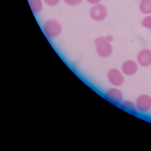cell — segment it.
I'll use <instances>...</instances> for the list:
<instances>
[{"label": "cell", "mask_w": 151, "mask_h": 151, "mask_svg": "<svg viewBox=\"0 0 151 151\" xmlns=\"http://www.w3.org/2000/svg\"><path fill=\"white\" fill-rule=\"evenodd\" d=\"M62 25L55 19H50L44 22L42 31L46 37L49 40L59 37L62 32Z\"/></svg>", "instance_id": "6da1fadb"}, {"label": "cell", "mask_w": 151, "mask_h": 151, "mask_svg": "<svg viewBox=\"0 0 151 151\" xmlns=\"http://www.w3.org/2000/svg\"><path fill=\"white\" fill-rule=\"evenodd\" d=\"M96 47V52L99 56L102 58H108L113 52V47L106 37L97 38L94 41Z\"/></svg>", "instance_id": "7a4b0ae2"}, {"label": "cell", "mask_w": 151, "mask_h": 151, "mask_svg": "<svg viewBox=\"0 0 151 151\" xmlns=\"http://www.w3.org/2000/svg\"><path fill=\"white\" fill-rule=\"evenodd\" d=\"M104 99L114 106L119 107L123 101V93L117 87H111L107 89L103 93Z\"/></svg>", "instance_id": "3957f363"}, {"label": "cell", "mask_w": 151, "mask_h": 151, "mask_svg": "<svg viewBox=\"0 0 151 151\" xmlns=\"http://www.w3.org/2000/svg\"><path fill=\"white\" fill-rule=\"evenodd\" d=\"M125 76L121 69L117 68L109 69L106 73V78L109 83L114 87L122 86L125 82Z\"/></svg>", "instance_id": "277c9868"}, {"label": "cell", "mask_w": 151, "mask_h": 151, "mask_svg": "<svg viewBox=\"0 0 151 151\" xmlns=\"http://www.w3.org/2000/svg\"><path fill=\"white\" fill-rule=\"evenodd\" d=\"M135 102L139 113L145 114L151 110V96L149 94H140L137 97Z\"/></svg>", "instance_id": "5b68a950"}, {"label": "cell", "mask_w": 151, "mask_h": 151, "mask_svg": "<svg viewBox=\"0 0 151 151\" xmlns=\"http://www.w3.org/2000/svg\"><path fill=\"white\" fill-rule=\"evenodd\" d=\"M90 17L92 19L97 22H101L107 15V9L106 6L101 4L93 5L89 12Z\"/></svg>", "instance_id": "8992f818"}, {"label": "cell", "mask_w": 151, "mask_h": 151, "mask_svg": "<svg viewBox=\"0 0 151 151\" xmlns=\"http://www.w3.org/2000/svg\"><path fill=\"white\" fill-rule=\"evenodd\" d=\"M139 66L137 62L132 60H128L123 63L121 70L126 76H132L137 73Z\"/></svg>", "instance_id": "52a82bcc"}, {"label": "cell", "mask_w": 151, "mask_h": 151, "mask_svg": "<svg viewBox=\"0 0 151 151\" xmlns=\"http://www.w3.org/2000/svg\"><path fill=\"white\" fill-rule=\"evenodd\" d=\"M137 63L142 68H147L151 65V50L147 48L142 49L138 54Z\"/></svg>", "instance_id": "ba28073f"}, {"label": "cell", "mask_w": 151, "mask_h": 151, "mask_svg": "<svg viewBox=\"0 0 151 151\" xmlns=\"http://www.w3.org/2000/svg\"><path fill=\"white\" fill-rule=\"evenodd\" d=\"M119 108L126 113L134 116H137L139 113L135 102L131 100H124L119 106Z\"/></svg>", "instance_id": "9c48e42d"}, {"label": "cell", "mask_w": 151, "mask_h": 151, "mask_svg": "<svg viewBox=\"0 0 151 151\" xmlns=\"http://www.w3.org/2000/svg\"><path fill=\"white\" fill-rule=\"evenodd\" d=\"M28 1L34 15H37L42 12L44 7L43 0H28Z\"/></svg>", "instance_id": "30bf717a"}, {"label": "cell", "mask_w": 151, "mask_h": 151, "mask_svg": "<svg viewBox=\"0 0 151 151\" xmlns=\"http://www.w3.org/2000/svg\"><path fill=\"white\" fill-rule=\"evenodd\" d=\"M139 9L144 14H151V0H142L139 4Z\"/></svg>", "instance_id": "8fae6325"}, {"label": "cell", "mask_w": 151, "mask_h": 151, "mask_svg": "<svg viewBox=\"0 0 151 151\" xmlns=\"http://www.w3.org/2000/svg\"><path fill=\"white\" fill-rule=\"evenodd\" d=\"M63 2L69 6H76L80 5L83 0H63Z\"/></svg>", "instance_id": "7c38bea8"}, {"label": "cell", "mask_w": 151, "mask_h": 151, "mask_svg": "<svg viewBox=\"0 0 151 151\" xmlns=\"http://www.w3.org/2000/svg\"><path fill=\"white\" fill-rule=\"evenodd\" d=\"M141 24L144 27L149 29L151 31V16L144 18L141 22Z\"/></svg>", "instance_id": "4fadbf2b"}, {"label": "cell", "mask_w": 151, "mask_h": 151, "mask_svg": "<svg viewBox=\"0 0 151 151\" xmlns=\"http://www.w3.org/2000/svg\"><path fill=\"white\" fill-rule=\"evenodd\" d=\"M61 0H43L44 3L51 7L56 6L59 5Z\"/></svg>", "instance_id": "5bb4252c"}, {"label": "cell", "mask_w": 151, "mask_h": 151, "mask_svg": "<svg viewBox=\"0 0 151 151\" xmlns=\"http://www.w3.org/2000/svg\"><path fill=\"white\" fill-rule=\"evenodd\" d=\"M101 1V0H86V1L89 4L93 5L99 4Z\"/></svg>", "instance_id": "9a60e30c"}, {"label": "cell", "mask_w": 151, "mask_h": 151, "mask_svg": "<svg viewBox=\"0 0 151 151\" xmlns=\"http://www.w3.org/2000/svg\"><path fill=\"white\" fill-rule=\"evenodd\" d=\"M107 40L109 42H112L113 40V36H111V35H108V36L106 37Z\"/></svg>", "instance_id": "2e32d148"}]
</instances>
